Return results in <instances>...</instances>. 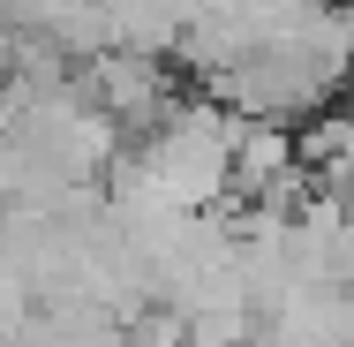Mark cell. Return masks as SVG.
Listing matches in <instances>:
<instances>
[{"mask_svg": "<svg viewBox=\"0 0 354 347\" xmlns=\"http://www.w3.org/2000/svg\"><path fill=\"white\" fill-rule=\"evenodd\" d=\"M83 91H91L121 129H143V136L174 114V83H166V69H158L151 53H98V61L83 69Z\"/></svg>", "mask_w": 354, "mask_h": 347, "instance_id": "obj_1", "label": "cell"}, {"mask_svg": "<svg viewBox=\"0 0 354 347\" xmlns=\"http://www.w3.org/2000/svg\"><path fill=\"white\" fill-rule=\"evenodd\" d=\"M196 23V0H106V53H181Z\"/></svg>", "mask_w": 354, "mask_h": 347, "instance_id": "obj_2", "label": "cell"}, {"mask_svg": "<svg viewBox=\"0 0 354 347\" xmlns=\"http://www.w3.org/2000/svg\"><path fill=\"white\" fill-rule=\"evenodd\" d=\"M324 8H354V0H324Z\"/></svg>", "mask_w": 354, "mask_h": 347, "instance_id": "obj_3", "label": "cell"}]
</instances>
